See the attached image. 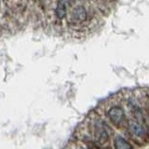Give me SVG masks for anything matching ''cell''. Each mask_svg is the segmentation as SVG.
<instances>
[{"instance_id": "obj_2", "label": "cell", "mask_w": 149, "mask_h": 149, "mask_svg": "<svg viewBox=\"0 0 149 149\" xmlns=\"http://www.w3.org/2000/svg\"><path fill=\"white\" fill-rule=\"evenodd\" d=\"M105 116L107 122L116 130L126 128L129 121L127 112L121 104L109 105L105 110Z\"/></svg>"}, {"instance_id": "obj_3", "label": "cell", "mask_w": 149, "mask_h": 149, "mask_svg": "<svg viewBox=\"0 0 149 149\" xmlns=\"http://www.w3.org/2000/svg\"><path fill=\"white\" fill-rule=\"evenodd\" d=\"M126 130L133 142L143 144L149 142V127L146 125L130 118L126 126Z\"/></svg>"}, {"instance_id": "obj_6", "label": "cell", "mask_w": 149, "mask_h": 149, "mask_svg": "<svg viewBox=\"0 0 149 149\" xmlns=\"http://www.w3.org/2000/svg\"><path fill=\"white\" fill-rule=\"evenodd\" d=\"M67 6L68 5L63 2L58 0L57 4L55 7V17L60 21H63V19L67 17Z\"/></svg>"}, {"instance_id": "obj_4", "label": "cell", "mask_w": 149, "mask_h": 149, "mask_svg": "<svg viewBox=\"0 0 149 149\" xmlns=\"http://www.w3.org/2000/svg\"><path fill=\"white\" fill-rule=\"evenodd\" d=\"M69 20L70 22L74 26H80L90 22L91 16L87 8L84 5L79 4L71 9V11L69 13Z\"/></svg>"}, {"instance_id": "obj_5", "label": "cell", "mask_w": 149, "mask_h": 149, "mask_svg": "<svg viewBox=\"0 0 149 149\" xmlns=\"http://www.w3.org/2000/svg\"><path fill=\"white\" fill-rule=\"evenodd\" d=\"M114 149H135L132 143L121 134H116L113 138Z\"/></svg>"}, {"instance_id": "obj_7", "label": "cell", "mask_w": 149, "mask_h": 149, "mask_svg": "<svg viewBox=\"0 0 149 149\" xmlns=\"http://www.w3.org/2000/svg\"><path fill=\"white\" fill-rule=\"evenodd\" d=\"M77 149H104L102 148L100 146H98V144H91V146H85V144L83 143H79Z\"/></svg>"}, {"instance_id": "obj_1", "label": "cell", "mask_w": 149, "mask_h": 149, "mask_svg": "<svg viewBox=\"0 0 149 149\" xmlns=\"http://www.w3.org/2000/svg\"><path fill=\"white\" fill-rule=\"evenodd\" d=\"M86 132L104 149H107L114 130L107 120L100 115H91L87 121Z\"/></svg>"}]
</instances>
